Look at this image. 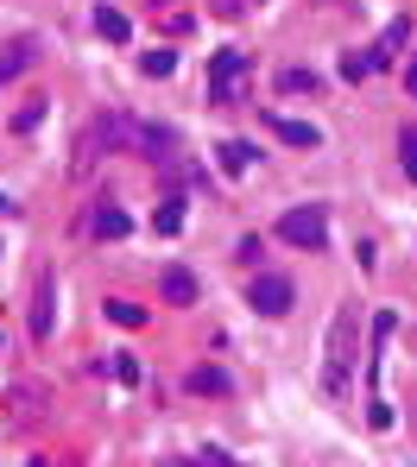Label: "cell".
Returning <instances> with one entry per match:
<instances>
[{
  "mask_svg": "<svg viewBox=\"0 0 417 467\" xmlns=\"http://www.w3.org/2000/svg\"><path fill=\"white\" fill-rule=\"evenodd\" d=\"M183 386L196 391V398H203V391H209V398H228V391H235V379H228L222 367H196V373H190Z\"/></svg>",
  "mask_w": 417,
  "mask_h": 467,
  "instance_id": "cell-11",
  "label": "cell"
},
{
  "mask_svg": "<svg viewBox=\"0 0 417 467\" xmlns=\"http://www.w3.org/2000/svg\"><path fill=\"white\" fill-rule=\"evenodd\" d=\"M171 70H177L171 51H146V57H140V77H171Z\"/></svg>",
  "mask_w": 417,
  "mask_h": 467,
  "instance_id": "cell-18",
  "label": "cell"
},
{
  "mask_svg": "<svg viewBox=\"0 0 417 467\" xmlns=\"http://www.w3.org/2000/svg\"><path fill=\"white\" fill-rule=\"evenodd\" d=\"M0 215H6V196H0Z\"/></svg>",
  "mask_w": 417,
  "mask_h": 467,
  "instance_id": "cell-25",
  "label": "cell"
},
{
  "mask_svg": "<svg viewBox=\"0 0 417 467\" xmlns=\"http://www.w3.org/2000/svg\"><path fill=\"white\" fill-rule=\"evenodd\" d=\"M0 348H6V328H0Z\"/></svg>",
  "mask_w": 417,
  "mask_h": 467,
  "instance_id": "cell-24",
  "label": "cell"
},
{
  "mask_svg": "<svg viewBox=\"0 0 417 467\" xmlns=\"http://www.w3.org/2000/svg\"><path fill=\"white\" fill-rule=\"evenodd\" d=\"M405 32H412V26H405V19H392V26H386V38H380V45H373V51H367V57H373V70H380V64H392V57H399V45H405Z\"/></svg>",
  "mask_w": 417,
  "mask_h": 467,
  "instance_id": "cell-14",
  "label": "cell"
},
{
  "mask_svg": "<svg viewBox=\"0 0 417 467\" xmlns=\"http://www.w3.org/2000/svg\"><path fill=\"white\" fill-rule=\"evenodd\" d=\"M278 240L285 246H304V253H323L329 246V215L323 209H285L278 215Z\"/></svg>",
  "mask_w": 417,
  "mask_h": 467,
  "instance_id": "cell-2",
  "label": "cell"
},
{
  "mask_svg": "<svg viewBox=\"0 0 417 467\" xmlns=\"http://www.w3.org/2000/svg\"><path fill=\"white\" fill-rule=\"evenodd\" d=\"M272 133H278L285 146H304V152H310V146H323V133H317L310 120H285V114H272Z\"/></svg>",
  "mask_w": 417,
  "mask_h": 467,
  "instance_id": "cell-8",
  "label": "cell"
},
{
  "mask_svg": "<svg viewBox=\"0 0 417 467\" xmlns=\"http://www.w3.org/2000/svg\"><path fill=\"white\" fill-rule=\"evenodd\" d=\"M399 152H405V177L417 183V127H405V133H399Z\"/></svg>",
  "mask_w": 417,
  "mask_h": 467,
  "instance_id": "cell-21",
  "label": "cell"
},
{
  "mask_svg": "<svg viewBox=\"0 0 417 467\" xmlns=\"http://www.w3.org/2000/svg\"><path fill=\"white\" fill-rule=\"evenodd\" d=\"M108 316H114L120 328H140V322H146V310H140V304H127V297H114V304H108Z\"/></svg>",
  "mask_w": 417,
  "mask_h": 467,
  "instance_id": "cell-19",
  "label": "cell"
},
{
  "mask_svg": "<svg viewBox=\"0 0 417 467\" xmlns=\"http://www.w3.org/2000/svg\"><path fill=\"white\" fill-rule=\"evenodd\" d=\"M45 404H51V386H38V379H13V386H6V423L32 430V423L45 417Z\"/></svg>",
  "mask_w": 417,
  "mask_h": 467,
  "instance_id": "cell-3",
  "label": "cell"
},
{
  "mask_svg": "<svg viewBox=\"0 0 417 467\" xmlns=\"http://www.w3.org/2000/svg\"><path fill=\"white\" fill-rule=\"evenodd\" d=\"M38 120H45V95H32V101H19V108H13V133H32Z\"/></svg>",
  "mask_w": 417,
  "mask_h": 467,
  "instance_id": "cell-17",
  "label": "cell"
},
{
  "mask_svg": "<svg viewBox=\"0 0 417 467\" xmlns=\"http://www.w3.org/2000/svg\"><path fill=\"white\" fill-rule=\"evenodd\" d=\"M247 304L259 316H285L291 304H297V291H291V278H285V272H259V278L247 285Z\"/></svg>",
  "mask_w": 417,
  "mask_h": 467,
  "instance_id": "cell-4",
  "label": "cell"
},
{
  "mask_svg": "<svg viewBox=\"0 0 417 467\" xmlns=\"http://www.w3.org/2000/svg\"><path fill=\"white\" fill-rule=\"evenodd\" d=\"M51 304H57V291H51V278H38V304H32V341H51Z\"/></svg>",
  "mask_w": 417,
  "mask_h": 467,
  "instance_id": "cell-9",
  "label": "cell"
},
{
  "mask_svg": "<svg viewBox=\"0 0 417 467\" xmlns=\"http://www.w3.org/2000/svg\"><path fill=\"white\" fill-rule=\"evenodd\" d=\"M354 341H360L354 304H341L329 316V348H323V398H341L348 391V379H354Z\"/></svg>",
  "mask_w": 417,
  "mask_h": 467,
  "instance_id": "cell-1",
  "label": "cell"
},
{
  "mask_svg": "<svg viewBox=\"0 0 417 467\" xmlns=\"http://www.w3.org/2000/svg\"><path fill=\"white\" fill-rule=\"evenodd\" d=\"M95 32H101L108 45H127V38H133V26H127L120 6H95Z\"/></svg>",
  "mask_w": 417,
  "mask_h": 467,
  "instance_id": "cell-10",
  "label": "cell"
},
{
  "mask_svg": "<svg viewBox=\"0 0 417 467\" xmlns=\"http://www.w3.org/2000/svg\"><path fill=\"white\" fill-rule=\"evenodd\" d=\"M278 95H317V70L285 64V70H278Z\"/></svg>",
  "mask_w": 417,
  "mask_h": 467,
  "instance_id": "cell-13",
  "label": "cell"
},
{
  "mask_svg": "<svg viewBox=\"0 0 417 467\" xmlns=\"http://www.w3.org/2000/svg\"><path fill=\"white\" fill-rule=\"evenodd\" d=\"M159 297L165 304H196V272L190 265H165L159 272Z\"/></svg>",
  "mask_w": 417,
  "mask_h": 467,
  "instance_id": "cell-7",
  "label": "cell"
},
{
  "mask_svg": "<svg viewBox=\"0 0 417 467\" xmlns=\"http://www.w3.org/2000/svg\"><path fill=\"white\" fill-rule=\"evenodd\" d=\"M215 152H222V171H228V177H247V164H253V146H247V140H222Z\"/></svg>",
  "mask_w": 417,
  "mask_h": 467,
  "instance_id": "cell-15",
  "label": "cell"
},
{
  "mask_svg": "<svg viewBox=\"0 0 417 467\" xmlns=\"http://www.w3.org/2000/svg\"><path fill=\"white\" fill-rule=\"evenodd\" d=\"M89 228H95V240H127V234H133V222H127V209H120V202H95Z\"/></svg>",
  "mask_w": 417,
  "mask_h": 467,
  "instance_id": "cell-6",
  "label": "cell"
},
{
  "mask_svg": "<svg viewBox=\"0 0 417 467\" xmlns=\"http://www.w3.org/2000/svg\"><path fill=\"white\" fill-rule=\"evenodd\" d=\"M241 77H247V51H215V64H209V101H235Z\"/></svg>",
  "mask_w": 417,
  "mask_h": 467,
  "instance_id": "cell-5",
  "label": "cell"
},
{
  "mask_svg": "<svg viewBox=\"0 0 417 467\" xmlns=\"http://www.w3.org/2000/svg\"><path fill=\"white\" fill-rule=\"evenodd\" d=\"M114 379H120V386H133V379H140V360H133V354H120V360H114Z\"/></svg>",
  "mask_w": 417,
  "mask_h": 467,
  "instance_id": "cell-22",
  "label": "cell"
},
{
  "mask_svg": "<svg viewBox=\"0 0 417 467\" xmlns=\"http://www.w3.org/2000/svg\"><path fill=\"white\" fill-rule=\"evenodd\" d=\"M341 77H348V82L373 77V57H367V51H348V57H341Z\"/></svg>",
  "mask_w": 417,
  "mask_h": 467,
  "instance_id": "cell-20",
  "label": "cell"
},
{
  "mask_svg": "<svg viewBox=\"0 0 417 467\" xmlns=\"http://www.w3.org/2000/svg\"><path fill=\"white\" fill-rule=\"evenodd\" d=\"M405 88H412V95H417V57H412V64H405Z\"/></svg>",
  "mask_w": 417,
  "mask_h": 467,
  "instance_id": "cell-23",
  "label": "cell"
},
{
  "mask_svg": "<svg viewBox=\"0 0 417 467\" xmlns=\"http://www.w3.org/2000/svg\"><path fill=\"white\" fill-rule=\"evenodd\" d=\"M32 57H38V51H32V38H19V45H6V57H0V88H6V82L19 77V70H32Z\"/></svg>",
  "mask_w": 417,
  "mask_h": 467,
  "instance_id": "cell-12",
  "label": "cell"
},
{
  "mask_svg": "<svg viewBox=\"0 0 417 467\" xmlns=\"http://www.w3.org/2000/svg\"><path fill=\"white\" fill-rule=\"evenodd\" d=\"M152 234H183V202H177V196H165V209H159V215H152Z\"/></svg>",
  "mask_w": 417,
  "mask_h": 467,
  "instance_id": "cell-16",
  "label": "cell"
}]
</instances>
